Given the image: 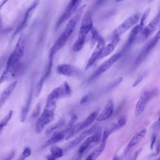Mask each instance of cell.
<instances>
[{
	"label": "cell",
	"mask_w": 160,
	"mask_h": 160,
	"mask_svg": "<svg viewBox=\"0 0 160 160\" xmlns=\"http://www.w3.org/2000/svg\"><path fill=\"white\" fill-rule=\"evenodd\" d=\"M86 6L84 4L79 7L74 14V16L70 18L67 24L66 25L62 32L61 34L59 37L55 41L53 46L50 49L49 59H52L54 54L66 44V42L73 32L77 24L81 19Z\"/></svg>",
	"instance_id": "1"
},
{
	"label": "cell",
	"mask_w": 160,
	"mask_h": 160,
	"mask_svg": "<svg viewBox=\"0 0 160 160\" xmlns=\"http://www.w3.org/2000/svg\"><path fill=\"white\" fill-rule=\"evenodd\" d=\"M25 49V38L22 34L19 36L14 49L9 57L6 67L0 77V84L10 79L18 68L19 62L22 57Z\"/></svg>",
	"instance_id": "2"
},
{
	"label": "cell",
	"mask_w": 160,
	"mask_h": 160,
	"mask_svg": "<svg viewBox=\"0 0 160 160\" xmlns=\"http://www.w3.org/2000/svg\"><path fill=\"white\" fill-rule=\"evenodd\" d=\"M92 28V14L90 11H87L84 13L81 24L80 26L78 37L73 44L72 51L74 52L79 51L84 46L86 38L91 29Z\"/></svg>",
	"instance_id": "3"
},
{
	"label": "cell",
	"mask_w": 160,
	"mask_h": 160,
	"mask_svg": "<svg viewBox=\"0 0 160 160\" xmlns=\"http://www.w3.org/2000/svg\"><path fill=\"white\" fill-rule=\"evenodd\" d=\"M56 101L47 100L42 112L38 118L35 124V132L40 133L46 126L49 124L54 118Z\"/></svg>",
	"instance_id": "4"
},
{
	"label": "cell",
	"mask_w": 160,
	"mask_h": 160,
	"mask_svg": "<svg viewBox=\"0 0 160 160\" xmlns=\"http://www.w3.org/2000/svg\"><path fill=\"white\" fill-rule=\"evenodd\" d=\"M141 15L139 13H136L125 19L113 32L112 36L121 37L123 34L128 31L129 29L134 27L140 21Z\"/></svg>",
	"instance_id": "5"
},
{
	"label": "cell",
	"mask_w": 160,
	"mask_h": 160,
	"mask_svg": "<svg viewBox=\"0 0 160 160\" xmlns=\"http://www.w3.org/2000/svg\"><path fill=\"white\" fill-rule=\"evenodd\" d=\"M157 94L158 91L155 89L152 91H145L141 94L134 109V115L136 117L140 116L142 114L148 102Z\"/></svg>",
	"instance_id": "6"
},
{
	"label": "cell",
	"mask_w": 160,
	"mask_h": 160,
	"mask_svg": "<svg viewBox=\"0 0 160 160\" xmlns=\"http://www.w3.org/2000/svg\"><path fill=\"white\" fill-rule=\"evenodd\" d=\"M160 19V11L158 13V14L154 17V18L146 26L144 27L141 32L139 33L137 38L136 39L134 43L138 44H141L146 40L148 37L156 30L158 22L159 19Z\"/></svg>",
	"instance_id": "7"
},
{
	"label": "cell",
	"mask_w": 160,
	"mask_h": 160,
	"mask_svg": "<svg viewBox=\"0 0 160 160\" xmlns=\"http://www.w3.org/2000/svg\"><path fill=\"white\" fill-rule=\"evenodd\" d=\"M82 0H70L67 6L66 7L63 13L58 19L56 28H58L60 26L63 22H64L68 19H70L73 14H75L78 9L79 8V5L81 4Z\"/></svg>",
	"instance_id": "8"
},
{
	"label": "cell",
	"mask_w": 160,
	"mask_h": 160,
	"mask_svg": "<svg viewBox=\"0 0 160 160\" xmlns=\"http://www.w3.org/2000/svg\"><path fill=\"white\" fill-rule=\"evenodd\" d=\"M71 93V88L67 82H64L59 86L55 88L49 94L47 100L56 101L58 99L69 96Z\"/></svg>",
	"instance_id": "9"
},
{
	"label": "cell",
	"mask_w": 160,
	"mask_h": 160,
	"mask_svg": "<svg viewBox=\"0 0 160 160\" xmlns=\"http://www.w3.org/2000/svg\"><path fill=\"white\" fill-rule=\"evenodd\" d=\"M110 132H111L110 129H106L104 131L102 135V138H101V141L100 144L97 148H96L92 151L90 152V154L86 157V160H94L96 158H98V157H99V155H101V154L103 152L105 148L106 141Z\"/></svg>",
	"instance_id": "10"
},
{
	"label": "cell",
	"mask_w": 160,
	"mask_h": 160,
	"mask_svg": "<svg viewBox=\"0 0 160 160\" xmlns=\"http://www.w3.org/2000/svg\"><path fill=\"white\" fill-rule=\"evenodd\" d=\"M105 46V42L104 39L100 36L97 41V45L96 48H94L93 52H92L86 65L85 67V70L88 69L94 63V62L98 59H99V57L101 54V52L102 51V49Z\"/></svg>",
	"instance_id": "11"
},
{
	"label": "cell",
	"mask_w": 160,
	"mask_h": 160,
	"mask_svg": "<svg viewBox=\"0 0 160 160\" xmlns=\"http://www.w3.org/2000/svg\"><path fill=\"white\" fill-rule=\"evenodd\" d=\"M121 56V54L118 52L112 55L111 57L106 59L105 61H104L97 69L96 72L92 74L91 78H95L104 73L105 71H106L109 68H110L112 66L113 64H114L120 58Z\"/></svg>",
	"instance_id": "12"
},
{
	"label": "cell",
	"mask_w": 160,
	"mask_h": 160,
	"mask_svg": "<svg viewBox=\"0 0 160 160\" xmlns=\"http://www.w3.org/2000/svg\"><path fill=\"white\" fill-rule=\"evenodd\" d=\"M41 0H34L32 3L31 4V5L29 7V8L27 9V11H26L24 16V18L22 19V21H21V22L20 23V24L19 25V26L18 27L17 29L16 30L14 36H15L16 34H18L19 32H20L28 24L31 16L32 15L34 10L36 9V8H37V6L39 5V2Z\"/></svg>",
	"instance_id": "13"
},
{
	"label": "cell",
	"mask_w": 160,
	"mask_h": 160,
	"mask_svg": "<svg viewBox=\"0 0 160 160\" xmlns=\"http://www.w3.org/2000/svg\"><path fill=\"white\" fill-rule=\"evenodd\" d=\"M56 72L58 74L66 76H77L79 75L80 71L72 65L69 64H61L56 67Z\"/></svg>",
	"instance_id": "14"
},
{
	"label": "cell",
	"mask_w": 160,
	"mask_h": 160,
	"mask_svg": "<svg viewBox=\"0 0 160 160\" xmlns=\"http://www.w3.org/2000/svg\"><path fill=\"white\" fill-rule=\"evenodd\" d=\"M101 134L99 132H96L93 135H90L87 137L78 148V154H82L88 149L91 144L99 142L100 140H101Z\"/></svg>",
	"instance_id": "15"
},
{
	"label": "cell",
	"mask_w": 160,
	"mask_h": 160,
	"mask_svg": "<svg viewBox=\"0 0 160 160\" xmlns=\"http://www.w3.org/2000/svg\"><path fill=\"white\" fill-rule=\"evenodd\" d=\"M158 41L154 38L152 39H151L150 42H149V43L146 44V46L141 51V53L139 54L137 59H136L134 65V68H136L137 66H138L146 58V57L148 56V54H149L152 49L156 46Z\"/></svg>",
	"instance_id": "16"
},
{
	"label": "cell",
	"mask_w": 160,
	"mask_h": 160,
	"mask_svg": "<svg viewBox=\"0 0 160 160\" xmlns=\"http://www.w3.org/2000/svg\"><path fill=\"white\" fill-rule=\"evenodd\" d=\"M114 103L111 99H109L102 112L99 114L96 118L98 121H104L109 119L114 112Z\"/></svg>",
	"instance_id": "17"
},
{
	"label": "cell",
	"mask_w": 160,
	"mask_h": 160,
	"mask_svg": "<svg viewBox=\"0 0 160 160\" xmlns=\"http://www.w3.org/2000/svg\"><path fill=\"white\" fill-rule=\"evenodd\" d=\"M98 115V110H96L93 112H92L82 122L78 124L77 125H74V132H79L80 131H82L88 126H89L95 119H96V118Z\"/></svg>",
	"instance_id": "18"
},
{
	"label": "cell",
	"mask_w": 160,
	"mask_h": 160,
	"mask_svg": "<svg viewBox=\"0 0 160 160\" xmlns=\"http://www.w3.org/2000/svg\"><path fill=\"white\" fill-rule=\"evenodd\" d=\"M96 130V128L94 126L83 131L78 136H77L76 138H74L72 141L69 142V143L68 145V148L71 149L72 148H74L79 144H80L83 140H84L87 137L91 135Z\"/></svg>",
	"instance_id": "19"
},
{
	"label": "cell",
	"mask_w": 160,
	"mask_h": 160,
	"mask_svg": "<svg viewBox=\"0 0 160 160\" xmlns=\"http://www.w3.org/2000/svg\"><path fill=\"white\" fill-rule=\"evenodd\" d=\"M69 128L67 129H64L61 131H56L55 132L52 136L44 144L42 148H45L49 146L54 145V144L61 141L68 134Z\"/></svg>",
	"instance_id": "20"
},
{
	"label": "cell",
	"mask_w": 160,
	"mask_h": 160,
	"mask_svg": "<svg viewBox=\"0 0 160 160\" xmlns=\"http://www.w3.org/2000/svg\"><path fill=\"white\" fill-rule=\"evenodd\" d=\"M119 41H120V37L112 36V39H111V41L107 45L104 46L102 49V51L101 52V54L99 57V59L103 58L111 54L113 52L115 48L117 46Z\"/></svg>",
	"instance_id": "21"
},
{
	"label": "cell",
	"mask_w": 160,
	"mask_h": 160,
	"mask_svg": "<svg viewBox=\"0 0 160 160\" xmlns=\"http://www.w3.org/2000/svg\"><path fill=\"white\" fill-rule=\"evenodd\" d=\"M144 25H145V22L140 21L139 24H136V26H134L132 28V30L130 32L129 38H128V44L129 45H131L134 42L136 39L137 38V37L138 36L139 33L141 32V31L144 28Z\"/></svg>",
	"instance_id": "22"
},
{
	"label": "cell",
	"mask_w": 160,
	"mask_h": 160,
	"mask_svg": "<svg viewBox=\"0 0 160 160\" xmlns=\"http://www.w3.org/2000/svg\"><path fill=\"white\" fill-rule=\"evenodd\" d=\"M18 84V81H14L11 83L8 87H6L4 91L1 92L0 95V107L4 103V102L9 98L10 94L15 89L16 85Z\"/></svg>",
	"instance_id": "23"
},
{
	"label": "cell",
	"mask_w": 160,
	"mask_h": 160,
	"mask_svg": "<svg viewBox=\"0 0 160 160\" xmlns=\"http://www.w3.org/2000/svg\"><path fill=\"white\" fill-rule=\"evenodd\" d=\"M147 133V130L146 129H142L138 131L131 138L130 141L129 142L127 148L130 149L134 147L135 145H136L146 134Z\"/></svg>",
	"instance_id": "24"
},
{
	"label": "cell",
	"mask_w": 160,
	"mask_h": 160,
	"mask_svg": "<svg viewBox=\"0 0 160 160\" xmlns=\"http://www.w3.org/2000/svg\"><path fill=\"white\" fill-rule=\"evenodd\" d=\"M63 156V150L59 146H52L50 149V155L48 157L49 159H55Z\"/></svg>",
	"instance_id": "25"
},
{
	"label": "cell",
	"mask_w": 160,
	"mask_h": 160,
	"mask_svg": "<svg viewBox=\"0 0 160 160\" xmlns=\"http://www.w3.org/2000/svg\"><path fill=\"white\" fill-rule=\"evenodd\" d=\"M12 114H13L12 111H11V110L9 111V112L4 117V118L1 120V121H0V134L1 133V132L2 131L4 128L6 126V125L10 121V119L12 116Z\"/></svg>",
	"instance_id": "26"
},
{
	"label": "cell",
	"mask_w": 160,
	"mask_h": 160,
	"mask_svg": "<svg viewBox=\"0 0 160 160\" xmlns=\"http://www.w3.org/2000/svg\"><path fill=\"white\" fill-rule=\"evenodd\" d=\"M63 124H64V121L62 120V119L59 120L58 122H57L53 124L52 125L50 126L47 129V130L46 131V134H50V133H51L53 131H54V130L57 129L58 128H60L61 126H62Z\"/></svg>",
	"instance_id": "27"
},
{
	"label": "cell",
	"mask_w": 160,
	"mask_h": 160,
	"mask_svg": "<svg viewBox=\"0 0 160 160\" xmlns=\"http://www.w3.org/2000/svg\"><path fill=\"white\" fill-rule=\"evenodd\" d=\"M31 153V151L30 148H26L24 149V151H23V152H22V154H21V156H20V158H19V159H26V158H28V156H30Z\"/></svg>",
	"instance_id": "28"
},
{
	"label": "cell",
	"mask_w": 160,
	"mask_h": 160,
	"mask_svg": "<svg viewBox=\"0 0 160 160\" xmlns=\"http://www.w3.org/2000/svg\"><path fill=\"white\" fill-rule=\"evenodd\" d=\"M126 118H124V117L121 118L118 120L117 124L115 125L116 129L121 128L124 126L125 124H126Z\"/></svg>",
	"instance_id": "29"
},
{
	"label": "cell",
	"mask_w": 160,
	"mask_h": 160,
	"mask_svg": "<svg viewBox=\"0 0 160 160\" xmlns=\"http://www.w3.org/2000/svg\"><path fill=\"white\" fill-rule=\"evenodd\" d=\"M144 76H145V73H144V72L138 76V78L136 79V80H135L134 82L132 84V87H136V86H137L142 81V80L143 79Z\"/></svg>",
	"instance_id": "30"
},
{
	"label": "cell",
	"mask_w": 160,
	"mask_h": 160,
	"mask_svg": "<svg viewBox=\"0 0 160 160\" xmlns=\"http://www.w3.org/2000/svg\"><path fill=\"white\" fill-rule=\"evenodd\" d=\"M156 141V134H153L152 138H151V149L152 150L153 149V147L155 144V142Z\"/></svg>",
	"instance_id": "31"
},
{
	"label": "cell",
	"mask_w": 160,
	"mask_h": 160,
	"mask_svg": "<svg viewBox=\"0 0 160 160\" xmlns=\"http://www.w3.org/2000/svg\"><path fill=\"white\" fill-rule=\"evenodd\" d=\"M156 154H159L160 153V139H159L156 145Z\"/></svg>",
	"instance_id": "32"
},
{
	"label": "cell",
	"mask_w": 160,
	"mask_h": 160,
	"mask_svg": "<svg viewBox=\"0 0 160 160\" xmlns=\"http://www.w3.org/2000/svg\"><path fill=\"white\" fill-rule=\"evenodd\" d=\"M141 151H142V148L138 149V150H137V151H136L134 152V154H133V157L132 158V159H136V158H138V156L139 155V154L141 153Z\"/></svg>",
	"instance_id": "33"
},
{
	"label": "cell",
	"mask_w": 160,
	"mask_h": 160,
	"mask_svg": "<svg viewBox=\"0 0 160 160\" xmlns=\"http://www.w3.org/2000/svg\"><path fill=\"white\" fill-rule=\"evenodd\" d=\"M88 98H89V96H88V95L84 96L81 99V102H80L81 104H83V103L86 102L88 101Z\"/></svg>",
	"instance_id": "34"
},
{
	"label": "cell",
	"mask_w": 160,
	"mask_h": 160,
	"mask_svg": "<svg viewBox=\"0 0 160 160\" xmlns=\"http://www.w3.org/2000/svg\"><path fill=\"white\" fill-rule=\"evenodd\" d=\"M9 0H2V1L0 3V9L9 1Z\"/></svg>",
	"instance_id": "35"
},
{
	"label": "cell",
	"mask_w": 160,
	"mask_h": 160,
	"mask_svg": "<svg viewBox=\"0 0 160 160\" xmlns=\"http://www.w3.org/2000/svg\"><path fill=\"white\" fill-rule=\"evenodd\" d=\"M156 39H157L158 41H159L160 39V29L159 30V31L157 32V34H156V36L154 37Z\"/></svg>",
	"instance_id": "36"
},
{
	"label": "cell",
	"mask_w": 160,
	"mask_h": 160,
	"mask_svg": "<svg viewBox=\"0 0 160 160\" xmlns=\"http://www.w3.org/2000/svg\"><path fill=\"white\" fill-rule=\"evenodd\" d=\"M1 25H2V21H1V18L0 17V32H1Z\"/></svg>",
	"instance_id": "37"
},
{
	"label": "cell",
	"mask_w": 160,
	"mask_h": 160,
	"mask_svg": "<svg viewBox=\"0 0 160 160\" xmlns=\"http://www.w3.org/2000/svg\"><path fill=\"white\" fill-rule=\"evenodd\" d=\"M116 2H121V1H122L124 0H115Z\"/></svg>",
	"instance_id": "38"
},
{
	"label": "cell",
	"mask_w": 160,
	"mask_h": 160,
	"mask_svg": "<svg viewBox=\"0 0 160 160\" xmlns=\"http://www.w3.org/2000/svg\"><path fill=\"white\" fill-rule=\"evenodd\" d=\"M158 122L160 124V116H159V118H158Z\"/></svg>",
	"instance_id": "39"
}]
</instances>
